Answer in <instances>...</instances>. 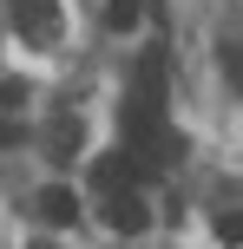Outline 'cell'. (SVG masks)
<instances>
[{
  "label": "cell",
  "instance_id": "12",
  "mask_svg": "<svg viewBox=\"0 0 243 249\" xmlns=\"http://www.w3.org/2000/svg\"><path fill=\"white\" fill-rule=\"evenodd\" d=\"M33 249H53V243H33Z\"/></svg>",
  "mask_w": 243,
  "mask_h": 249
},
{
  "label": "cell",
  "instance_id": "11",
  "mask_svg": "<svg viewBox=\"0 0 243 249\" xmlns=\"http://www.w3.org/2000/svg\"><path fill=\"white\" fill-rule=\"evenodd\" d=\"M13 144H20V124H13V118H0V151H13Z\"/></svg>",
  "mask_w": 243,
  "mask_h": 249
},
{
  "label": "cell",
  "instance_id": "5",
  "mask_svg": "<svg viewBox=\"0 0 243 249\" xmlns=\"http://www.w3.org/2000/svg\"><path fill=\"white\" fill-rule=\"evenodd\" d=\"M39 216H46V223H79V197H73V190H66V184H46V190H39Z\"/></svg>",
  "mask_w": 243,
  "mask_h": 249
},
{
  "label": "cell",
  "instance_id": "10",
  "mask_svg": "<svg viewBox=\"0 0 243 249\" xmlns=\"http://www.w3.org/2000/svg\"><path fill=\"white\" fill-rule=\"evenodd\" d=\"M224 79L243 92V46H224Z\"/></svg>",
  "mask_w": 243,
  "mask_h": 249
},
{
  "label": "cell",
  "instance_id": "9",
  "mask_svg": "<svg viewBox=\"0 0 243 249\" xmlns=\"http://www.w3.org/2000/svg\"><path fill=\"white\" fill-rule=\"evenodd\" d=\"M26 105V79H0V112H20Z\"/></svg>",
  "mask_w": 243,
  "mask_h": 249
},
{
  "label": "cell",
  "instance_id": "6",
  "mask_svg": "<svg viewBox=\"0 0 243 249\" xmlns=\"http://www.w3.org/2000/svg\"><path fill=\"white\" fill-rule=\"evenodd\" d=\"M138 13H145V0H105V26H112V33H131Z\"/></svg>",
  "mask_w": 243,
  "mask_h": 249
},
{
  "label": "cell",
  "instance_id": "4",
  "mask_svg": "<svg viewBox=\"0 0 243 249\" xmlns=\"http://www.w3.org/2000/svg\"><path fill=\"white\" fill-rule=\"evenodd\" d=\"M131 177H138V171H131V158H125V151H105V158L92 164V184H99L105 197H112V190H131Z\"/></svg>",
  "mask_w": 243,
  "mask_h": 249
},
{
  "label": "cell",
  "instance_id": "3",
  "mask_svg": "<svg viewBox=\"0 0 243 249\" xmlns=\"http://www.w3.org/2000/svg\"><path fill=\"white\" fill-rule=\"evenodd\" d=\"M131 105H145V112H165V59H158V53H145L138 72H131Z\"/></svg>",
  "mask_w": 243,
  "mask_h": 249
},
{
  "label": "cell",
  "instance_id": "1",
  "mask_svg": "<svg viewBox=\"0 0 243 249\" xmlns=\"http://www.w3.org/2000/svg\"><path fill=\"white\" fill-rule=\"evenodd\" d=\"M59 0H13V33L33 39V46H53L59 39Z\"/></svg>",
  "mask_w": 243,
  "mask_h": 249
},
{
  "label": "cell",
  "instance_id": "8",
  "mask_svg": "<svg viewBox=\"0 0 243 249\" xmlns=\"http://www.w3.org/2000/svg\"><path fill=\"white\" fill-rule=\"evenodd\" d=\"M46 144H53V151H59V158H66V151L79 144V118H59V124H53V131H46Z\"/></svg>",
  "mask_w": 243,
  "mask_h": 249
},
{
  "label": "cell",
  "instance_id": "2",
  "mask_svg": "<svg viewBox=\"0 0 243 249\" xmlns=\"http://www.w3.org/2000/svg\"><path fill=\"white\" fill-rule=\"evenodd\" d=\"M105 230H112V236H145V230H151V210H145L138 190H112V197H105Z\"/></svg>",
  "mask_w": 243,
  "mask_h": 249
},
{
  "label": "cell",
  "instance_id": "7",
  "mask_svg": "<svg viewBox=\"0 0 243 249\" xmlns=\"http://www.w3.org/2000/svg\"><path fill=\"white\" fill-rule=\"evenodd\" d=\"M217 243L224 249H243V210H224L217 216Z\"/></svg>",
  "mask_w": 243,
  "mask_h": 249
}]
</instances>
